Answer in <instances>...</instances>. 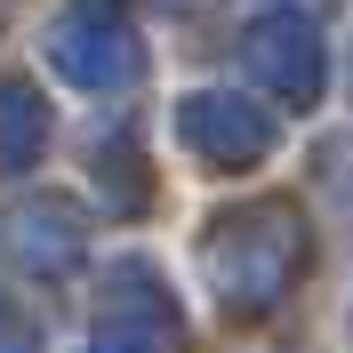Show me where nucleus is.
I'll use <instances>...</instances> for the list:
<instances>
[{"instance_id": "f257e3e1", "label": "nucleus", "mask_w": 353, "mask_h": 353, "mask_svg": "<svg viewBox=\"0 0 353 353\" xmlns=\"http://www.w3.org/2000/svg\"><path fill=\"white\" fill-rule=\"evenodd\" d=\"M41 57L65 72L72 88H88V97H121V88L145 72V41H137V24L121 17V8H105V0H72L65 17L48 24Z\"/></svg>"}, {"instance_id": "f03ea898", "label": "nucleus", "mask_w": 353, "mask_h": 353, "mask_svg": "<svg viewBox=\"0 0 353 353\" xmlns=\"http://www.w3.org/2000/svg\"><path fill=\"white\" fill-rule=\"evenodd\" d=\"M289 257H297V233H289V217L273 209V201H257V209H241V217H225L217 241H209V273H217L225 305H241V313H257V305L281 297Z\"/></svg>"}, {"instance_id": "7ed1b4c3", "label": "nucleus", "mask_w": 353, "mask_h": 353, "mask_svg": "<svg viewBox=\"0 0 353 353\" xmlns=\"http://www.w3.org/2000/svg\"><path fill=\"white\" fill-rule=\"evenodd\" d=\"M0 257L24 265V273H41V281H57V273H72L88 257V217L65 193H24L0 217Z\"/></svg>"}, {"instance_id": "20e7f679", "label": "nucleus", "mask_w": 353, "mask_h": 353, "mask_svg": "<svg viewBox=\"0 0 353 353\" xmlns=\"http://www.w3.org/2000/svg\"><path fill=\"white\" fill-rule=\"evenodd\" d=\"M176 137H185L201 161H217V169H249V161H265V145H273L265 112L241 105V97H217V88H201V97L176 105Z\"/></svg>"}, {"instance_id": "39448f33", "label": "nucleus", "mask_w": 353, "mask_h": 353, "mask_svg": "<svg viewBox=\"0 0 353 353\" xmlns=\"http://www.w3.org/2000/svg\"><path fill=\"white\" fill-rule=\"evenodd\" d=\"M241 57H249V72H257L265 88H281V97H313V88H321V48H313V32H305L297 17L249 24Z\"/></svg>"}, {"instance_id": "423d86ee", "label": "nucleus", "mask_w": 353, "mask_h": 353, "mask_svg": "<svg viewBox=\"0 0 353 353\" xmlns=\"http://www.w3.org/2000/svg\"><path fill=\"white\" fill-rule=\"evenodd\" d=\"M105 321L176 337V305H169V289H161V273H153L145 257H112V265H105Z\"/></svg>"}, {"instance_id": "0eeeda50", "label": "nucleus", "mask_w": 353, "mask_h": 353, "mask_svg": "<svg viewBox=\"0 0 353 353\" xmlns=\"http://www.w3.org/2000/svg\"><path fill=\"white\" fill-rule=\"evenodd\" d=\"M48 145V105L32 81H0V176H24Z\"/></svg>"}, {"instance_id": "6e6552de", "label": "nucleus", "mask_w": 353, "mask_h": 353, "mask_svg": "<svg viewBox=\"0 0 353 353\" xmlns=\"http://www.w3.org/2000/svg\"><path fill=\"white\" fill-rule=\"evenodd\" d=\"M105 176H112V209H137V201H145V176H137L129 145H112V153L97 145V185H105Z\"/></svg>"}, {"instance_id": "1a4fd4ad", "label": "nucleus", "mask_w": 353, "mask_h": 353, "mask_svg": "<svg viewBox=\"0 0 353 353\" xmlns=\"http://www.w3.org/2000/svg\"><path fill=\"white\" fill-rule=\"evenodd\" d=\"M0 353H41V321H32V305L8 297V289H0Z\"/></svg>"}, {"instance_id": "9d476101", "label": "nucleus", "mask_w": 353, "mask_h": 353, "mask_svg": "<svg viewBox=\"0 0 353 353\" xmlns=\"http://www.w3.org/2000/svg\"><path fill=\"white\" fill-rule=\"evenodd\" d=\"M176 337H161V330H129V321H105V330L88 337V353H169Z\"/></svg>"}, {"instance_id": "9b49d317", "label": "nucleus", "mask_w": 353, "mask_h": 353, "mask_svg": "<svg viewBox=\"0 0 353 353\" xmlns=\"http://www.w3.org/2000/svg\"><path fill=\"white\" fill-rule=\"evenodd\" d=\"M0 8H8V0H0Z\"/></svg>"}]
</instances>
